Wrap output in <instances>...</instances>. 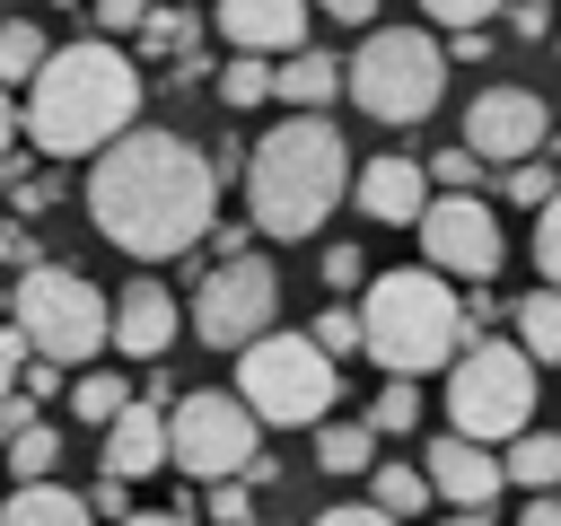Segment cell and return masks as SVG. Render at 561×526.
I'll list each match as a JSON object with an SVG mask.
<instances>
[{"mask_svg": "<svg viewBox=\"0 0 561 526\" xmlns=\"http://www.w3.org/2000/svg\"><path fill=\"white\" fill-rule=\"evenodd\" d=\"M88 219L131 263H167L202 245V228L219 219V175L184 132L131 114L105 149H88Z\"/></svg>", "mask_w": 561, "mask_h": 526, "instance_id": "1", "label": "cell"}, {"mask_svg": "<svg viewBox=\"0 0 561 526\" xmlns=\"http://www.w3.org/2000/svg\"><path fill=\"white\" fill-rule=\"evenodd\" d=\"M131 114H140V70H131L105 35L53 44V53L35 61V79H26V105H18V123H26V140H35L44 158H88V149H105Z\"/></svg>", "mask_w": 561, "mask_h": 526, "instance_id": "2", "label": "cell"}, {"mask_svg": "<svg viewBox=\"0 0 561 526\" xmlns=\"http://www.w3.org/2000/svg\"><path fill=\"white\" fill-rule=\"evenodd\" d=\"M351 193V149L324 114H280L245 149V219L263 237H316Z\"/></svg>", "mask_w": 561, "mask_h": 526, "instance_id": "3", "label": "cell"}, {"mask_svg": "<svg viewBox=\"0 0 561 526\" xmlns=\"http://www.w3.org/2000/svg\"><path fill=\"white\" fill-rule=\"evenodd\" d=\"M456 342H465V307H456V289L430 263L368 281V298H359V351L386 377H430V368H447Z\"/></svg>", "mask_w": 561, "mask_h": 526, "instance_id": "4", "label": "cell"}, {"mask_svg": "<svg viewBox=\"0 0 561 526\" xmlns=\"http://www.w3.org/2000/svg\"><path fill=\"white\" fill-rule=\"evenodd\" d=\"M333 359L307 342V333H254V342H237V403L254 412V421H272V430H316L324 412H333Z\"/></svg>", "mask_w": 561, "mask_h": 526, "instance_id": "5", "label": "cell"}, {"mask_svg": "<svg viewBox=\"0 0 561 526\" xmlns=\"http://www.w3.org/2000/svg\"><path fill=\"white\" fill-rule=\"evenodd\" d=\"M342 79H351L359 114H377V123H421V114L447 96V53H438V35H421V26H368Z\"/></svg>", "mask_w": 561, "mask_h": 526, "instance_id": "6", "label": "cell"}, {"mask_svg": "<svg viewBox=\"0 0 561 526\" xmlns=\"http://www.w3.org/2000/svg\"><path fill=\"white\" fill-rule=\"evenodd\" d=\"M9 316H18L26 351L53 359V368H79V359L105 351V289L88 272H70V263H26Z\"/></svg>", "mask_w": 561, "mask_h": 526, "instance_id": "7", "label": "cell"}, {"mask_svg": "<svg viewBox=\"0 0 561 526\" xmlns=\"http://www.w3.org/2000/svg\"><path fill=\"white\" fill-rule=\"evenodd\" d=\"M447 421L482 447H500L508 430L535 421V359L517 342H456L447 351Z\"/></svg>", "mask_w": 561, "mask_h": 526, "instance_id": "8", "label": "cell"}, {"mask_svg": "<svg viewBox=\"0 0 561 526\" xmlns=\"http://www.w3.org/2000/svg\"><path fill=\"white\" fill-rule=\"evenodd\" d=\"M272 316H280V272H272L254 245L219 254V263L202 272V289H193V333H202L210 351H237V342H254Z\"/></svg>", "mask_w": 561, "mask_h": 526, "instance_id": "9", "label": "cell"}, {"mask_svg": "<svg viewBox=\"0 0 561 526\" xmlns=\"http://www.w3.org/2000/svg\"><path fill=\"white\" fill-rule=\"evenodd\" d=\"M254 412L237 403V395H184V403H167V465L175 473H193V482H219V473H245L254 465Z\"/></svg>", "mask_w": 561, "mask_h": 526, "instance_id": "10", "label": "cell"}, {"mask_svg": "<svg viewBox=\"0 0 561 526\" xmlns=\"http://www.w3.org/2000/svg\"><path fill=\"white\" fill-rule=\"evenodd\" d=\"M412 228H421V263L438 272V281H491L500 272V219L482 210V193H430L421 210H412Z\"/></svg>", "mask_w": 561, "mask_h": 526, "instance_id": "11", "label": "cell"}, {"mask_svg": "<svg viewBox=\"0 0 561 526\" xmlns=\"http://www.w3.org/2000/svg\"><path fill=\"white\" fill-rule=\"evenodd\" d=\"M543 132H552V114H543V96L517 88V79H491V88L465 105V149H473L482 167H491V158H535Z\"/></svg>", "mask_w": 561, "mask_h": 526, "instance_id": "12", "label": "cell"}, {"mask_svg": "<svg viewBox=\"0 0 561 526\" xmlns=\"http://www.w3.org/2000/svg\"><path fill=\"white\" fill-rule=\"evenodd\" d=\"M175 324H184V307H175V289L149 281V272H131V289L105 298V342L131 351V359H167V351H175Z\"/></svg>", "mask_w": 561, "mask_h": 526, "instance_id": "13", "label": "cell"}, {"mask_svg": "<svg viewBox=\"0 0 561 526\" xmlns=\"http://www.w3.org/2000/svg\"><path fill=\"white\" fill-rule=\"evenodd\" d=\"M421 482H430V500H447V508H491L508 482H500V456L482 447V438H465V430H447V438H430L421 447Z\"/></svg>", "mask_w": 561, "mask_h": 526, "instance_id": "14", "label": "cell"}, {"mask_svg": "<svg viewBox=\"0 0 561 526\" xmlns=\"http://www.w3.org/2000/svg\"><path fill=\"white\" fill-rule=\"evenodd\" d=\"M307 26H316V9H307V0H219V35H228L237 53H263V61L298 53V44H307Z\"/></svg>", "mask_w": 561, "mask_h": 526, "instance_id": "15", "label": "cell"}, {"mask_svg": "<svg viewBox=\"0 0 561 526\" xmlns=\"http://www.w3.org/2000/svg\"><path fill=\"white\" fill-rule=\"evenodd\" d=\"M351 193H359V210H368L377 228H412V210L430 202V175H421V158L386 149V158H368V167L351 175Z\"/></svg>", "mask_w": 561, "mask_h": 526, "instance_id": "16", "label": "cell"}, {"mask_svg": "<svg viewBox=\"0 0 561 526\" xmlns=\"http://www.w3.org/2000/svg\"><path fill=\"white\" fill-rule=\"evenodd\" d=\"M158 465H167V412H158V403H123V412L105 421V473L140 482V473H158Z\"/></svg>", "mask_w": 561, "mask_h": 526, "instance_id": "17", "label": "cell"}, {"mask_svg": "<svg viewBox=\"0 0 561 526\" xmlns=\"http://www.w3.org/2000/svg\"><path fill=\"white\" fill-rule=\"evenodd\" d=\"M324 96H342V61L324 44H298L272 61V105H324Z\"/></svg>", "mask_w": 561, "mask_h": 526, "instance_id": "18", "label": "cell"}, {"mask_svg": "<svg viewBox=\"0 0 561 526\" xmlns=\"http://www.w3.org/2000/svg\"><path fill=\"white\" fill-rule=\"evenodd\" d=\"M0 526H96V517H88L79 491H61V482L44 473V482H18V491L0 500Z\"/></svg>", "mask_w": 561, "mask_h": 526, "instance_id": "19", "label": "cell"}, {"mask_svg": "<svg viewBox=\"0 0 561 526\" xmlns=\"http://www.w3.org/2000/svg\"><path fill=\"white\" fill-rule=\"evenodd\" d=\"M500 447H508V456H500V482H526V491H552V482H561V438H552V430L526 421V430H508Z\"/></svg>", "mask_w": 561, "mask_h": 526, "instance_id": "20", "label": "cell"}, {"mask_svg": "<svg viewBox=\"0 0 561 526\" xmlns=\"http://www.w3.org/2000/svg\"><path fill=\"white\" fill-rule=\"evenodd\" d=\"M508 316H517V351H526L535 368H561V289L543 281V289H526Z\"/></svg>", "mask_w": 561, "mask_h": 526, "instance_id": "21", "label": "cell"}, {"mask_svg": "<svg viewBox=\"0 0 561 526\" xmlns=\"http://www.w3.org/2000/svg\"><path fill=\"white\" fill-rule=\"evenodd\" d=\"M316 465H324V473H368V465H377V430L324 412V421H316Z\"/></svg>", "mask_w": 561, "mask_h": 526, "instance_id": "22", "label": "cell"}, {"mask_svg": "<svg viewBox=\"0 0 561 526\" xmlns=\"http://www.w3.org/2000/svg\"><path fill=\"white\" fill-rule=\"evenodd\" d=\"M0 465H9L18 482H44V473L61 465V430H53V421H26V430H9V438H0Z\"/></svg>", "mask_w": 561, "mask_h": 526, "instance_id": "23", "label": "cell"}, {"mask_svg": "<svg viewBox=\"0 0 561 526\" xmlns=\"http://www.w3.org/2000/svg\"><path fill=\"white\" fill-rule=\"evenodd\" d=\"M61 395H70V421H96V430L131 403V386H123L114 368H88V359H79V386H61Z\"/></svg>", "mask_w": 561, "mask_h": 526, "instance_id": "24", "label": "cell"}, {"mask_svg": "<svg viewBox=\"0 0 561 526\" xmlns=\"http://www.w3.org/2000/svg\"><path fill=\"white\" fill-rule=\"evenodd\" d=\"M368 500H377L386 517H421V508H430V482H421V465H386V456H377V465H368Z\"/></svg>", "mask_w": 561, "mask_h": 526, "instance_id": "25", "label": "cell"}, {"mask_svg": "<svg viewBox=\"0 0 561 526\" xmlns=\"http://www.w3.org/2000/svg\"><path fill=\"white\" fill-rule=\"evenodd\" d=\"M44 53H53V44H44V26H35V18H0V88H26Z\"/></svg>", "mask_w": 561, "mask_h": 526, "instance_id": "26", "label": "cell"}, {"mask_svg": "<svg viewBox=\"0 0 561 526\" xmlns=\"http://www.w3.org/2000/svg\"><path fill=\"white\" fill-rule=\"evenodd\" d=\"M131 35H140V53L175 61V53H193V35H202V26H193L184 9H140V26H131Z\"/></svg>", "mask_w": 561, "mask_h": 526, "instance_id": "27", "label": "cell"}, {"mask_svg": "<svg viewBox=\"0 0 561 526\" xmlns=\"http://www.w3.org/2000/svg\"><path fill=\"white\" fill-rule=\"evenodd\" d=\"M219 105H237V114H245V105H272V61H263V53H237V61L219 70Z\"/></svg>", "mask_w": 561, "mask_h": 526, "instance_id": "28", "label": "cell"}, {"mask_svg": "<svg viewBox=\"0 0 561 526\" xmlns=\"http://www.w3.org/2000/svg\"><path fill=\"white\" fill-rule=\"evenodd\" d=\"M368 430H377V438H403V430H421V386H412V377H394V386L368 403Z\"/></svg>", "mask_w": 561, "mask_h": 526, "instance_id": "29", "label": "cell"}, {"mask_svg": "<svg viewBox=\"0 0 561 526\" xmlns=\"http://www.w3.org/2000/svg\"><path fill=\"white\" fill-rule=\"evenodd\" d=\"M535 272H543V281L561 289V184H552V193L535 202Z\"/></svg>", "mask_w": 561, "mask_h": 526, "instance_id": "30", "label": "cell"}, {"mask_svg": "<svg viewBox=\"0 0 561 526\" xmlns=\"http://www.w3.org/2000/svg\"><path fill=\"white\" fill-rule=\"evenodd\" d=\"M421 175H430V184H438V193H473V184H482V175H491V167H482V158H473V149H465V140H456V149H438V158H430V167H421Z\"/></svg>", "mask_w": 561, "mask_h": 526, "instance_id": "31", "label": "cell"}, {"mask_svg": "<svg viewBox=\"0 0 561 526\" xmlns=\"http://www.w3.org/2000/svg\"><path fill=\"white\" fill-rule=\"evenodd\" d=\"M202 491H210V526H254V482L245 473H219Z\"/></svg>", "mask_w": 561, "mask_h": 526, "instance_id": "32", "label": "cell"}, {"mask_svg": "<svg viewBox=\"0 0 561 526\" xmlns=\"http://www.w3.org/2000/svg\"><path fill=\"white\" fill-rule=\"evenodd\" d=\"M324 359H342V351H359V307H324L316 316V333H307Z\"/></svg>", "mask_w": 561, "mask_h": 526, "instance_id": "33", "label": "cell"}, {"mask_svg": "<svg viewBox=\"0 0 561 526\" xmlns=\"http://www.w3.org/2000/svg\"><path fill=\"white\" fill-rule=\"evenodd\" d=\"M508 0H421V18H438V26H491Z\"/></svg>", "mask_w": 561, "mask_h": 526, "instance_id": "34", "label": "cell"}, {"mask_svg": "<svg viewBox=\"0 0 561 526\" xmlns=\"http://www.w3.org/2000/svg\"><path fill=\"white\" fill-rule=\"evenodd\" d=\"M368 281V254L359 245H324V289H359Z\"/></svg>", "mask_w": 561, "mask_h": 526, "instance_id": "35", "label": "cell"}, {"mask_svg": "<svg viewBox=\"0 0 561 526\" xmlns=\"http://www.w3.org/2000/svg\"><path fill=\"white\" fill-rule=\"evenodd\" d=\"M88 517H96V526H114V517H131V482H123V473H105V482L88 491Z\"/></svg>", "mask_w": 561, "mask_h": 526, "instance_id": "36", "label": "cell"}, {"mask_svg": "<svg viewBox=\"0 0 561 526\" xmlns=\"http://www.w3.org/2000/svg\"><path fill=\"white\" fill-rule=\"evenodd\" d=\"M307 526H403V517H386L377 500H342V508H316Z\"/></svg>", "mask_w": 561, "mask_h": 526, "instance_id": "37", "label": "cell"}, {"mask_svg": "<svg viewBox=\"0 0 561 526\" xmlns=\"http://www.w3.org/2000/svg\"><path fill=\"white\" fill-rule=\"evenodd\" d=\"M508 167H517V175H508V202H526V210H535V202L552 193V167H535V158H508Z\"/></svg>", "mask_w": 561, "mask_h": 526, "instance_id": "38", "label": "cell"}, {"mask_svg": "<svg viewBox=\"0 0 561 526\" xmlns=\"http://www.w3.org/2000/svg\"><path fill=\"white\" fill-rule=\"evenodd\" d=\"M500 18H508V26H517V44H535V35H552V26H543V0H508V9H500Z\"/></svg>", "mask_w": 561, "mask_h": 526, "instance_id": "39", "label": "cell"}, {"mask_svg": "<svg viewBox=\"0 0 561 526\" xmlns=\"http://www.w3.org/2000/svg\"><path fill=\"white\" fill-rule=\"evenodd\" d=\"M26 421H35V395H26V386H0V438L26 430Z\"/></svg>", "mask_w": 561, "mask_h": 526, "instance_id": "40", "label": "cell"}, {"mask_svg": "<svg viewBox=\"0 0 561 526\" xmlns=\"http://www.w3.org/2000/svg\"><path fill=\"white\" fill-rule=\"evenodd\" d=\"M140 9H149V0H96V26H105V35H131Z\"/></svg>", "mask_w": 561, "mask_h": 526, "instance_id": "41", "label": "cell"}, {"mask_svg": "<svg viewBox=\"0 0 561 526\" xmlns=\"http://www.w3.org/2000/svg\"><path fill=\"white\" fill-rule=\"evenodd\" d=\"M316 18H333V26H368L377 18V0H307Z\"/></svg>", "mask_w": 561, "mask_h": 526, "instance_id": "42", "label": "cell"}, {"mask_svg": "<svg viewBox=\"0 0 561 526\" xmlns=\"http://www.w3.org/2000/svg\"><path fill=\"white\" fill-rule=\"evenodd\" d=\"M61 377H70V368H53V359H35V368H26V377H18V386H26V395H35V403H44V395H61Z\"/></svg>", "mask_w": 561, "mask_h": 526, "instance_id": "43", "label": "cell"}, {"mask_svg": "<svg viewBox=\"0 0 561 526\" xmlns=\"http://www.w3.org/2000/svg\"><path fill=\"white\" fill-rule=\"evenodd\" d=\"M18 359H26V333L0 324V386H18Z\"/></svg>", "mask_w": 561, "mask_h": 526, "instance_id": "44", "label": "cell"}, {"mask_svg": "<svg viewBox=\"0 0 561 526\" xmlns=\"http://www.w3.org/2000/svg\"><path fill=\"white\" fill-rule=\"evenodd\" d=\"M0 263H18V272H26V263H35V237H26V228H0Z\"/></svg>", "mask_w": 561, "mask_h": 526, "instance_id": "45", "label": "cell"}, {"mask_svg": "<svg viewBox=\"0 0 561 526\" xmlns=\"http://www.w3.org/2000/svg\"><path fill=\"white\" fill-rule=\"evenodd\" d=\"M114 526H193L184 508H131V517H114Z\"/></svg>", "mask_w": 561, "mask_h": 526, "instance_id": "46", "label": "cell"}, {"mask_svg": "<svg viewBox=\"0 0 561 526\" xmlns=\"http://www.w3.org/2000/svg\"><path fill=\"white\" fill-rule=\"evenodd\" d=\"M517 526H561V500H552V491H543V500H535V508H526V517H517Z\"/></svg>", "mask_w": 561, "mask_h": 526, "instance_id": "47", "label": "cell"}, {"mask_svg": "<svg viewBox=\"0 0 561 526\" xmlns=\"http://www.w3.org/2000/svg\"><path fill=\"white\" fill-rule=\"evenodd\" d=\"M9 140H18V105H9V88H0V158H9Z\"/></svg>", "mask_w": 561, "mask_h": 526, "instance_id": "48", "label": "cell"}, {"mask_svg": "<svg viewBox=\"0 0 561 526\" xmlns=\"http://www.w3.org/2000/svg\"><path fill=\"white\" fill-rule=\"evenodd\" d=\"M447 526H491V508H456V517H447Z\"/></svg>", "mask_w": 561, "mask_h": 526, "instance_id": "49", "label": "cell"}, {"mask_svg": "<svg viewBox=\"0 0 561 526\" xmlns=\"http://www.w3.org/2000/svg\"><path fill=\"white\" fill-rule=\"evenodd\" d=\"M552 491H561V482H552Z\"/></svg>", "mask_w": 561, "mask_h": 526, "instance_id": "50", "label": "cell"}, {"mask_svg": "<svg viewBox=\"0 0 561 526\" xmlns=\"http://www.w3.org/2000/svg\"><path fill=\"white\" fill-rule=\"evenodd\" d=\"M552 44H561V35H552Z\"/></svg>", "mask_w": 561, "mask_h": 526, "instance_id": "51", "label": "cell"}]
</instances>
